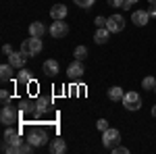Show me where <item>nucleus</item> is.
Segmentation results:
<instances>
[{
    "label": "nucleus",
    "mask_w": 156,
    "mask_h": 154,
    "mask_svg": "<svg viewBox=\"0 0 156 154\" xmlns=\"http://www.w3.org/2000/svg\"><path fill=\"white\" fill-rule=\"evenodd\" d=\"M42 48H44L42 38H34V36H29V40H23V44H21V50H23L29 59L31 56H37L42 52Z\"/></svg>",
    "instance_id": "1"
},
{
    "label": "nucleus",
    "mask_w": 156,
    "mask_h": 154,
    "mask_svg": "<svg viewBox=\"0 0 156 154\" xmlns=\"http://www.w3.org/2000/svg\"><path fill=\"white\" fill-rule=\"evenodd\" d=\"M102 144H104V148H108V150H112L115 146H119L121 144V131L115 129V127H108L106 131H102Z\"/></svg>",
    "instance_id": "2"
},
{
    "label": "nucleus",
    "mask_w": 156,
    "mask_h": 154,
    "mask_svg": "<svg viewBox=\"0 0 156 154\" xmlns=\"http://www.w3.org/2000/svg\"><path fill=\"white\" fill-rule=\"evenodd\" d=\"M121 102H123V106L127 108V110H140L142 108V96L137 94V92H125Z\"/></svg>",
    "instance_id": "3"
},
{
    "label": "nucleus",
    "mask_w": 156,
    "mask_h": 154,
    "mask_svg": "<svg viewBox=\"0 0 156 154\" xmlns=\"http://www.w3.org/2000/svg\"><path fill=\"white\" fill-rule=\"evenodd\" d=\"M125 17L123 15H110L106 19V29L110 31V34H119V31H123L125 29Z\"/></svg>",
    "instance_id": "4"
},
{
    "label": "nucleus",
    "mask_w": 156,
    "mask_h": 154,
    "mask_svg": "<svg viewBox=\"0 0 156 154\" xmlns=\"http://www.w3.org/2000/svg\"><path fill=\"white\" fill-rule=\"evenodd\" d=\"M17 119H19V113H17L11 104H9V106H2V110H0V121H2L6 127H11L12 123H17Z\"/></svg>",
    "instance_id": "5"
},
{
    "label": "nucleus",
    "mask_w": 156,
    "mask_h": 154,
    "mask_svg": "<svg viewBox=\"0 0 156 154\" xmlns=\"http://www.w3.org/2000/svg\"><path fill=\"white\" fill-rule=\"evenodd\" d=\"M50 36L52 38H56V40H60V38H65L67 34H69V25L65 23V19L62 21H54V23L50 25Z\"/></svg>",
    "instance_id": "6"
},
{
    "label": "nucleus",
    "mask_w": 156,
    "mask_h": 154,
    "mask_svg": "<svg viewBox=\"0 0 156 154\" xmlns=\"http://www.w3.org/2000/svg\"><path fill=\"white\" fill-rule=\"evenodd\" d=\"M27 59H29V56L25 54L23 50H19V52H11V54H9V63H11L15 69H23L25 63H27Z\"/></svg>",
    "instance_id": "7"
},
{
    "label": "nucleus",
    "mask_w": 156,
    "mask_h": 154,
    "mask_svg": "<svg viewBox=\"0 0 156 154\" xmlns=\"http://www.w3.org/2000/svg\"><path fill=\"white\" fill-rule=\"evenodd\" d=\"M4 142H9V144H12V146L19 148V146L23 144L19 129H12V125H11V127H6V129H4Z\"/></svg>",
    "instance_id": "8"
},
{
    "label": "nucleus",
    "mask_w": 156,
    "mask_h": 154,
    "mask_svg": "<svg viewBox=\"0 0 156 154\" xmlns=\"http://www.w3.org/2000/svg\"><path fill=\"white\" fill-rule=\"evenodd\" d=\"M27 140H29V142L37 148V146H44V144H46L48 135H46V131H44V129H34V131H29Z\"/></svg>",
    "instance_id": "9"
},
{
    "label": "nucleus",
    "mask_w": 156,
    "mask_h": 154,
    "mask_svg": "<svg viewBox=\"0 0 156 154\" xmlns=\"http://www.w3.org/2000/svg\"><path fill=\"white\" fill-rule=\"evenodd\" d=\"M148 21H150V13H148V11H133L131 13V23L133 25L144 27Z\"/></svg>",
    "instance_id": "10"
},
{
    "label": "nucleus",
    "mask_w": 156,
    "mask_h": 154,
    "mask_svg": "<svg viewBox=\"0 0 156 154\" xmlns=\"http://www.w3.org/2000/svg\"><path fill=\"white\" fill-rule=\"evenodd\" d=\"M85 73L83 65H81V60H75V63H71L69 67H67V75L71 77V79H77V77H81Z\"/></svg>",
    "instance_id": "11"
},
{
    "label": "nucleus",
    "mask_w": 156,
    "mask_h": 154,
    "mask_svg": "<svg viewBox=\"0 0 156 154\" xmlns=\"http://www.w3.org/2000/svg\"><path fill=\"white\" fill-rule=\"evenodd\" d=\"M44 73L46 75H50V77H54V75H58L60 73V65L56 59H48L46 63H44Z\"/></svg>",
    "instance_id": "12"
},
{
    "label": "nucleus",
    "mask_w": 156,
    "mask_h": 154,
    "mask_svg": "<svg viewBox=\"0 0 156 154\" xmlns=\"http://www.w3.org/2000/svg\"><path fill=\"white\" fill-rule=\"evenodd\" d=\"M67 6L65 4H52V9H50V17L54 19V21H62L65 17H67Z\"/></svg>",
    "instance_id": "13"
},
{
    "label": "nucleus",
    "mask_w": 156,
    "mask_h": 154,
    "mask_svg": "<svg viewBox=\"0 0 156 154\" xmlns=\"http://www.w3.org/2000/svg\"><path fill=\"white\" fill-rule=\"evenodd\" d=\"M46 34V25L40 23V21H34V23H29V36L34 38H42Z\"/></svg>",
    "instance_id": "14"
},
{
    "label": "nucleus",
    "mask_w": 156,
    "mask_h": 154,
    "mask_svg": "<svg viewBox=\"0 0 156 154\" xmlns=\"http://www.w3.org/2000/svg\"><path fill=\"white\" fill-rule=\"evenodd\" d=\"M108 38H110V31L106 27H96V34H94V42L96 44H106Z\"/></svg>",
    "instance_id": "15"
},
{
    "label": "nucleus",
    "mask_w": 156,
    "mask_h": 154,
    "mask_svg": "<svg viewBox=\"0 0 156 154\" xmlns=\"http://www.w3.org/2000/svg\"><path fill=\"white\" fill-rule=\"evenodd\" d=\"M50 152L52 154H65L67 152V144H65V140H52V142H50Z\"/></svg>",
    "instance_id": "16"
},
{
    "label": "nucleus",
    "mask_w": 156,
    "mask_h": 154,
    "mask_svg": "<svg viewBox=\"0 0 156 154\" xmlns=\"http://www.w3.org/2000/svg\"><path fill=\"white\" fill-rule=\"evenodd\" d=\"M12 69H15V67H12L11 63L2 65V67H0V79H2V81H11L12 79Z\"/></svg>",
    "instance_id": "17"
},
{
    "label": "nucleus",
    "mask_w": 156,
    "mask_h": 154,
    "mask_svg": "<svg viewBox=\"0 0 156 154\" xmlns=\"http://www.w3.org/2000/svg\"><path fill=\"white\" fill-rule=\"evenodd\" d=\"M123 96H125V92H123V88H119V85H112V88L108 90V98H110L112 102L123 100Z\"/></svg>",
    "instance_id": "18"
},
{
    "label": "nucleus",
    "mask_w": 156,
    "mask_h": 154,
    "mask_svg": "<svg viewBox=\"0 0 156 154\" xmlns=\"http://www.w3.org/2000/svg\"><path fill=\"white\" fill-rule=\"evenodd\" d=\"M48 106H50V100L48 98H37L36 100V115H42V113H46L48 110Z\"/></svg>",
    "instance_id": "19"
},
{
    "label": "nucleus",
    "mask_w": 156,
    "mask_h": 154,
    "mask_svg": "<svg viewBox=\"0 0 156 154\" xmlns=\"http://www.w3.org/2000/svg\"><path fill=\"white\" fill-rule=\"evenodd\" d=\"M142 88H144V90H150V92H156V77L146 75L144 79H142Z\"/></svg>",
    "instance_id": "20"
},
{
    "label": "nucleus",
    "mask_w": 156,
    "mask_h": 154,
    "mask_svg": "<svg viewBox=\"0 0 156 154\" xmlns=\"http://www.w3.org/2000/svg\"><path fill=\"white\" fill-rule=\"evenodd\" d=\"M34 148H36V146L27 140V142H23L19 148H17V154H31V152H34Z\"/></svg>",
    "instance_id": "21"
},
{
    "label": "nucleus",
    "mask_w": 156,
    "mask_h": 154,
    "mask_svg": "<svg viewBox=\"0 0 156 154\" xmlns=\"http://www.w3.org/2000/svg\"><path fill=\"white\" fill-rule=\"evenodd\" d=\"M31 79H34V77H31V71H27V69H23V71L17 75V81L19 83H29Z\"/></svg>",
    "instance_id": "22"
},
{
    "label": "nucleus",
    "mask_w": 156,
    "mask_h": 154,
    "mask_svg": "<svg viewBox=\"0 0 156 154\" xmlns=\"http://www.w3.org/2000/svg\"><path fill=\"white\" fill-rule=\"evenodd\" d=\"M73 56H75V60H83L85 56H87V48L85 46H77L75 52H73Z\"/></svg>",
    "instance_id": "23"
},
{
    "label": "nucleus",
    "mask_w": 156,
    "mask_h": 154,
    "mask_svg": "<svg viewBox=\"0 0 156 154\" xmlns=\"http://www.w3.org/2000/svg\"><path fill=\"white\" fill-rule=\"evenodd\" d=\"M77 6H81V9H90V6H94L96 4V0H73Z\"/></svg>",
    "instance_id": "24"
},
{
    "label": "nucleus",
    "mask_w": 156,
    "mask_h": 154,
    "mask_svg": "<svg viewBox=\"0 0 156 154\" xmlns=\"http://www.w3.org/2000/svg\"><path fill=\"white\" fill-rule=\"evenodd\" d=\"M0 100H2V106H9L11 104V94L6 90H0Z\"/></svg>",
    "instance_id": "25"
},
{
    "label": "nucleus",
    "mask_w": 156,
    "mask_h": 154,
    "mask_svg": "<svg viewBox=\"0 0 156 154\" xmlns=\"http://www.w3.org/2000/svg\"><path fill=\"white\" fill-rule=\"evenodd\" d=\"M96 127H98V129H100V131H106L108 127H110V125H108V121H106V119H98Z\"/></svg>",
    "instance_id": "26"
},
{
    "label": "nucleus",
    "mask_w": 156,
    "mask_h": 154,
    "mask_svg": "<svg viewBox=\"0 0 156 154\" xmlns=\"http://www.w3.org/2000/svg\"><path fill=\"white\" fill-rule=\"evenodd\" d=\"M110 152H112V154H127V152H129V148H125V146H115Z\"/></svg>",
    "instance_id": "27"
},
{
    "label": "nucleus",
    "mask_w": 156,
    "mask_h": 154,
    "mask_svg": "<svg viewBox=\"0 0 156 154\" xmlns=\"http://www.w3.org/2000/svg\"><path fill=\"white\" fill-rule=\"evenodd\" d=\"M108 6H115V9H123V6H125V0H108Z\"/></svg>",
    "instance_id": "28"
},
{
    "label": "nucleus",
    "mask_w": 156,
    "mask_h": 154,
    "mask_svg": "<svg viewBox=\"0 0 156 154\" xmlns=\"http://www.w3.org/2000/svg\"><path fill=\"white\" fill-rule=\"evenodd\" d=\"M94 23H96V27H106V17H96Z\"/></svg>",
    "instance_id": "29"
},
{
    "label": "nucleus",
    "mask_w": 156,
    "mask_h": 154,
    "mask_svg": "<svg viewBox=\"0 0 156 154\" xmlns=\"http://www.w3.org/2000/svg\"><path fill=\"white\" fill-rule=\"evenodd\" d=\"M140 0H125V6L123 9H129V6H133V4H137Z\"/></svg>",
    "instance_id": "30"
},
{
    "label": "nucleus",
    "mask_w": 156,
    "mask_h": 154,
    "mask_svg": "<svg viewBox=\"0 0 156 154\" xmlns=\"http://www.w3.org/2000/svg\"><path fill=\"white\" fill-rule=\"evenodd\" d=\"M2 52H4V54L9 56V54H11V52H12V48L9 46V44H4V46H2Z\"/></svg>",
    "instance_id": "31"
},
{
    "label": "nucleus",
    "mask_w": 156,
    "mask_h": 154,
    "mask_svg": "<svg viewBox=\"0 0 156 154\" xmlns=\"http://www.w3.org/2000/svg\"><path fill=\"white\" fill-rule=\"evenodd\" d=\"M148 13H150V17H156V4H152V6H150V11H148Z\"/></svg>",
    "instance_id": "32"
},
{
    "label": "nucleus",
    "mask_w": 156,
    "mask_h": 154,
    "mask_svg": "<svg viewBox=\"0 0 156 154\" xmlns=\"http://www.w3.org/2000/svg\"><path fill=\"white\" fill-rule=\"evenodd\" d=\"M152 117L156 119V104H154V106H152Z\"/></svg>",
    "instance_id": "33"
},
{
    "label": "nucleus",
    "mask_w": 156,
    "mask_h": 154,
    "mask_svg": "<svg viewBox=\"0 0 156 154\" xmlns=\"http://www.w3.org/2000/svg\"><path fill=\"white\" fill-rule=\"evenodd\" d=\"M148 2H150V4H156V0H148Z\"/></svg>",
    "instance_id": "34"
}]
</instances>
